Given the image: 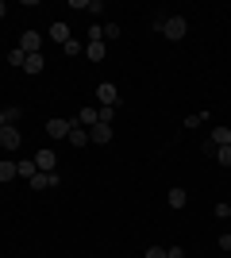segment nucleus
Segmentation results:
<instances>
[{
	"mask_svg": "<svg viewBox=\"0 0 231 258\" xmlns=\"http://www.w3.org/2000/svg\"><path fill=\"white\" fill-rule=\"evenodd\" d=\"M77 127V116L66 119V116H54V119H46V135H54V139H69V131Z\"/></svg>",
	"mask_w": 231,
	"mask_h": 258,
	"instance_id": "obj_1",
	"label": "nucleus"
},
{
	"mask_svg": "<svg viewBox=\"0 0 231 258\" xmlns=\"http://www.w3.org/2000/svg\"><path fill=\"white\" fill-rule=\"evenodd\" d=\"M185 31H189V23L181 20V16H170V20H162V35H166V39H174V43H177V39H185Z\"/></svg>",
	"mask_w": 231,
	"mask_h": 258,
	"instance_id": "obj_2",
	"label": "nucleus"
},
{
	"mask_svg": "<svg viewBox=\"0 0 231 258\" xmlns=\"http://www.w3.org/2000/svg\"><path fill=\"white\" fill-rule=\"evenodd\" d=\"M20 143H23V131L16 127V123L0 127V147H4V151H20Z\"/></svg>",
	"mask_w": 231,
	"mask_h": 258,
	"instance_id": "obj_3",
	"label": "nucleus"
},
{
	"mask_svg": "<svg viewBox=\"0 0 231 258\" xmlns=\"http://www.w3.org/2000/svg\"><path fill=\"white\" fill-rule=\"evenodd\" d=\"M27 185H31L35 193H46V189H58V185H62V177H58V173H43V170H39Z\"/></svg>",
	"mask_w": 231,
	"mask_h": 258,
	"instance_id": "obj_4",
	"label": "nucleus"
},
{
	"mask_svg": "<svg viewBox=\"0 0 231 258\" xmlns=\"http://www.w3.org/2000/svg\"><path fill=\"white\" fill-rule=\"evenodd\" d=\"M97 100H100V108H116V104H120L116 85H112V81H100V85H97Z\"/></svg>",
	"mask_w": 231,
	"mask_h": 258,
	"instance_id": "obj_5",
	"label": "nucleus"
},
{
	"mask_svg": "<svg viewBox=\"0 0 231 258\" xmlns=\"http://www.w3.org/2000/svg\"><path fill=\"white\" fill-rule=\"evenodd\" d=\"M35 166H39L43 173H54V166H58V154L50 151V147H39V151H35Z\"/></svg>",
	"mask_w": 231,
	"mask_h": 258,
	"instance_id": "obj_6",
	"label": "nucleus"
},
{
	"mask_svg": "<svg viewBox=\"0 0 231 258\" xmlns=\"http://www.w3.org/2000/svg\"><path fill=\"white\" fill-rule=\"evenodd\" d=\"M20 50L23 54H39V50H43V35H39V31H23L20 35Z\"/></svg>",
	"mask_w": 231,
	"mask_h": 258,
	"instance_id": "obj_7",
	"label": "nucleus"
},
{
	"mask_svg": "<svg viewBox=\"0 0 231 258\" xmlns=\"http://www.w3.org/2000/svg\"><path fill=\"white\" fill-rule=\"evenodd\" d=\"M216 147H231V127H212L208 147H204V151H216Z\"/></svg>",
	"mask_w": 231,
	"mask_h": 258,
	"instance_id": "obj_8",
	"label": "nucleus"
},
{
	"mask_svg": "<svg viewBox=\"0 0 231 258\" xmlns=\"http://www.w3.org/2000/svg\"><path fill=\"white\" fill-rule=\"evenodd\" d=\"M112 123H97V127H89V143H112Z\"/></svg>",
	"mask_w": 231,
	"mask_h": 258,
	"instance_id": "obj_9",
	"label": "nucleus"
},
{
	"mask_svg": "<svg viewBox=\"0 0 231 258\" xmlns=\"http://www.w3.org/2000/svg\"><path fill=\"white\" fill-rule=\"evenodd\" d=\"M166 205L174 208V212H181V208L189 205V193L185 189H170V193H166Z\"/></svg>",
	"mask_w": 231,
	"mask_h": 258,
	"instance_id": "obj_10",
	"label": "nucleus"
},
{
	"mask_svg": "<svg viewBox=\"0 0 231 258\" xmlns=\"http://www.w3.org/2000/svg\"><path fill=\"white\" fill-rule=\"evenodd\" d=\"M43 70H46L43 54H27V58H23V74H43Z\"/></svg>",
	"mask_w": 231,
	"mask_h": 258,
	"instance_id": "obj_11",
	"label": "nucleus"
},
{
	"mask_svg": "<svg viewBox=\"0 0 231 258\" xmlns=\"http://www.w3.org/2000/svg\"><path fill=\"white\" fill-rule=\"evenodd\" d=\"M85 54H89V62H104V54H108V46H104V43L97 39V43H85Z\"/></svg>",
	"mask_w": 231,
	"mask_h": 258,
	"instance_id": "obj_12",
	"label": "nucleus"
},
{
	"mask_svg": "<svg viewBox=\"0 0 231 258\" xmlns=\"http://www.w3.org/2000/svg\"><path fill=\"white\" fill-rule=\"evenodd\" d=\"M77 123H81V127H97V108H81V112H77Z\"/></svg>",
	"mask_w": 231,
	"mask_h": 258,
	"instance_id": "obj_13",
	"label": "nucleus"
},
{
	"mask_svg": "<svg viewBox=\"0 0 231 258\" xmlns=\"http://www.w3.org/2000/svg\"><path fill=\"white\" fill-rule=\"evenodd\" d=\"M20 116H23V108H16V104H12V108H0V127H8V123H16Z\"/></svg>",
	"mask_w": 231,
	"mask_h": 258,
	"instance_id": "obj_14",
	"label": "nucleus"
},
{
	"mask_svg": "<svg viewBox=\"0 0 231 258\" xmlns=\"http://www.w3.org/2000/svg\"><path fill=\"white\" fill-rule=\"evenodd\" d=\"M50 39H54V43H69L73 35H69V27H66V23H50Z\"/></svg>",
	"mask_w": 231,
	"mask_h": 258,
	"instance_id": "obj_15",
	"label": "nucleus"
},
{
	"mask_svg": "<svg viewBox=\"0 0 231 258\" xmlns=\"http://www.w3.org/2000/svg\"><path fill=\"white\" fill-rule=\"evenodd\" d=\"M12 177H20V170H16V162H12V158H4V162H0V185L12 181Z\"/></svg>",
	"mask_w": 231,
	"mask_h": 258,
	"instance_id": "obj_16",
	"label": "nucleus"
},
{
	"mask_svg": "<svg viewBox=\"0 0 231 258\" xmlns=\"http://www.w3.org/2000/svg\"><path fill=\"white\" fill-rule=\"evenodd\" d=\"M16 170H20V177H27V181H31L35 173H39V166H35V158H31V162L23 158V162H16Z\"/></svg>",
	"mask_w": 231,
	"mask_h": 258,
	"instance_id": "obj_17",
	"label": "nucleus"
},
{
	"mask_svg": "<svg viewBox=\"0 0 231 258\" xmlns=\"http://www.w3.org/2000/svg\"><path fill=\"white\" fill-rule=\"evenodd\" d=\"M69 143H73V147H85V143H89V131L81 127V123H77V127L69 131Z\"/></svg>",
	"mask_w": 231,
	"mask_h": 258,
	"instance_id": "obj_18",
	"label": "nucleus"
},
{
	"mask_svg": "<svg viewBox=\"0 0 231 258\" xmlns=\"http://www.w3.org/2000/svg\"><path fill=\"white\" fill-rule=\"evenodd\" d=\"M204 119H208V112H193V116H185V127L193 131V127H200Z\"/></svg>",
	"mask_w": 231,
	"mask_h": 258,
	"instance_id": "obj_19",
	"label": "nucleus"
},
{
	"mask_svg": "<svg viewBox=\"0 0 231 258\" xmlns=\"http://www.w3.org/2000/svg\"><path fill=\"white\" fill-rule=\"evenodd\" d=\"M216 162H220V166H231V147H216Z\"/></svg>",
	"mask_w": 231,
	"mask_h": 258,
	"instance_id": "obj_20",
	"label": "nucleus"
},
{
	"mask_svg": "<svg viewBox=\"0 0 231 258\" xmlns=\"http://www.w3.org/2000/svg\"><path fill=\"white\" fill-rule=\"evenodd\" d=\"M23 58H27V54H23L20 46H16V50H8V66H23Z\"/></svg>",
	"mask_w": 231,
	"mask_h": 258,
	"instance_id": "obj_21",
	"label": "nucleus"
},
{
	"mask_svg": "<svg viewBox=\"0 0 231 258\" xmlns=\"http://www.w3.org/2000/svg\"><path fill=\"white\" fill-rule=\"evenodd\" d=\"M62 50H66L69 58H77V54H81V43H77V39H69V43H62Z\"/></svg>",
	"mask_w": 231,
	"mask_h": 258,
	"instance_id": "obj_22",
	"label": "nucleus"
},
{
	"mask_svg": "<svg viewBox=\"0 0 231 258\" xmlns=\"http://www.w3.org/2000/svg\"><path fill=\"white\" fill-rule=\"evenodd\" d=\"M216 220H231V205H216Z\"/></svg>",
	"mask_w": 231,
	"mask_h": 258,
	"instance_id": "obj_23",
	"label": "nucleus"
},
{
	"mask_svg": "<svg viewBox=\"0 0 231 258\" xmlns=\"http://www.w3.org/2000/svg\"><path fill=\"white\" fill-rule=\"evenodd\" d=\"M104 39H120V23H108V27H104Z\"/></svg>",
	"mask_w": 231,
	"mask_h": 258,
	"instance_id": "obj_24",
	"label": "nucleus"
},
{
	"mask_svg": "<svg viewBox=\"0 0 231 258\" xmlns=\"http://www.w3.org/2000/svg\"><path fill=\"white\" fill-rule=\"evenodd\" d=\"M85 12H93V16H97V12H104V4H100V0H85Z\"/></svg>",
	"mask_w": 231,
	"mask_h": 258,
	"instance_id": "obj_25",
	"label": "nucleus"
},
{
	"mask_svg": "<svg viewBox=\"0 0 231 258\" xmlns=\"http://www.w3.org/2000/svg\"><path fill=\"white\" fill-rule=\"evenodd\" d=\"M220 250H223V254H231V231H227V235H220Z\"/></svg>",
	"mask_w": 231,
	"mask_h": 258,
	"instance_id": "obj_26",
	"label": "nucleus"
},
{
	"mask_svg": "<svg viewBox=\"0 0 231 258\" xmlns=\"http://www.w3.org/2000/svg\"><path fill=\"white\" fill-rule=\"evenodd\" d=\"M146 258H166V247H146Z\"/></svg>",
	"mask_w": 231,
	"mask_h": 258,
	"instance_id": "obj_27",
	"label": "nucleus"
},
{
	"mask_svg": "<svg viewBox=\"0 0 231 258\" xmlns=\"http://www.w3.org/2000/svg\"><path fill=\"white\" fill-rule=\"evenodd\" d=\"M166 258H185V250H181V247H170V250H166Z\"/></svg>",
	"mask_w": 231,
	"mask_h": 258,
	"instance_id": "obj_28",
	"label": "nucleus"
},
{
	"mask_svg": "<svg viewBox=\"0 0 231 258\" xmlns=\"http://www.w3.org/2000/svg\"><path fill=\"white\" fill-rule=\"evenodd\" d=\"M4 16H8V4H4V0H0V20H4Z\"/></svg>",
	"mask_w": 231,
	"mask_h": 258,
	"instance_id": "obj_29",
	"label": "nucleus"
}]
</instances>
